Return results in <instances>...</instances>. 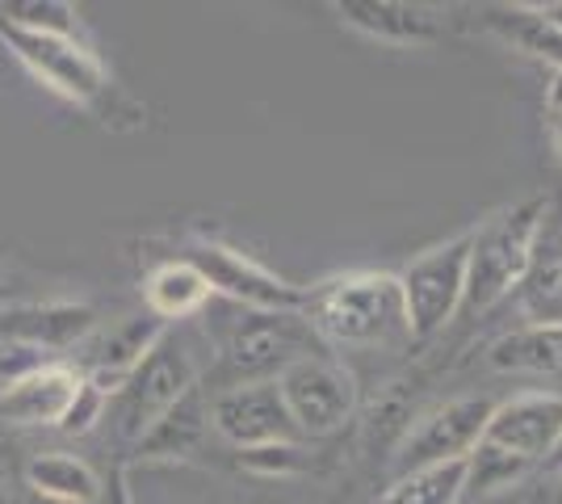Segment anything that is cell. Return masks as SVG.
<instances>
[{
    "label": "cell",
    "mask_w": 562,
    "mask_h": 504,
    "mask_svg": "<svg viewBox=\"0 0 562 504\" xmlns=\"http://www.w3.org/2000/svg\"><path fill=\"white\" fill-rule=\"evenodd\" d=\"M303 320L319 345L340 349H395L412 340L398 273L386 269H345L315 282L303 290Z\"/></svg>",
    "instance_id": "6da1fadb"
},
{
    "label": "cell",
    "mask_w": 562,
    "mask_h": 504,
    "mask_svg": "<svg viewBox=\"0 0 562 504\" xmlns=\"http://www.w3.org/2000/svg\"><path fill=\"white\" fill-rule=\"evenodd\" d=\"M550 211V198H520L513 206H499L492 219L470 227V253H467V287H462V315L479 320L504 299H513L533 244H538L541 219Z\"/></svg>",
    "instance_id": "7a4b0ae2"
},
{
    "label": "cell",
    "mask_w": 562,
    "mask_h": 504,
    "mask_svg": "<svg viewBox=\"0 0 562 504\" xmlns=\"http://www.w3.org/2000/svg\"><path fill=\"white\" fill-rule=\"evenodd\" d=\"M0 47L9 51L38 85H47L50 93L68 97L85 110L105 114V105L114 101V76L105 72V64L97 59V51L85 38L34 34V30H18L0 18Z\"/></svg>",
    "instance_id": "3957f363"
},
{
    "label": "cell",
    "mask_w": 562,
    "mask_h": 504,
    "mask_svg": "<svg viewBox=\"0 0 562 504\" xmlns=\"http://www.w3.org/2000/svg\"><path fill=\"white\" fill-rule=\"evenodd\" d=\"M324 354L319 336L311 333L303 312H244L218 340V366L227 387L278 379L290 361Z\"/></svg>",
    "instance_id": "277c9868"
},
{
    "label": "cell",
    "mask_w": 562,
    "mask_h": 504,
    "mask_svg": "<svg viewBox=\"0 0 562 504\" xmlns=\"http://www.w3.org/2000/svg\"><path fill=\"white\" fill-rule=\"evenodd\" d=\"M198 387V361L189 354V345L168 328L156 349L131 370V379L117 387L110 408L126 441H139L181 395Z\"/></svg>",
    "instance_id": "5b68a950"
},
{
    "label": "cell",
    "mask_w": 562,
    "mask_h": 504,
    "mask_svg": "<svg viewBox=\"0 0 562 504\" xmlns=\"http://www.w3.org/2000/svg\"><path fill=\"white\" fill-rule=\"evenodd\" d=\"M467 253H470V232H462V236L437 244V248L420 253L416 261L403 265L398 287H403V303H407L412 340L441 333L449 320L462 312Z\"/></svg>",
    "instance_id": "8992f818"
},
{
    "label": "cell",
    "mask_w": 562,
    "mask_h": 504,
    "mask_svg": "<svg viewBox=\"0 0 562 504\" xmlns=\"http://www.w3.org/2000/svg\"><path fill=\"white\" fill-rule=\"evenodd\" d=\"M278 391L281 400H285L290 421L303 433V441L340 433L349 425L352 408H357V383H352V374L340 361H331L328 354L290 361L278 374Z\"/></svg>",
    "instance_id": "52a82bcc"
},
{
    "label": "cell",
    "mask_w": 562,
    "mask_h": 504,
    "mask_svg": "<svg viewBox=\"0 0 562 504\" xmlns=\"http://www.w3.org/2000/svg\"><path fill=\"white\" fill-rule=\"evenodd\" d=\"M181 257L206 278L211 294L218 290L223 299H232L235 307H244V312H303V287L278 278L273 269H265V265L252 261L248 253L232 248V244L198 236Z\"/></svg>",
    "instance_id": "ba28073f"
},
{
    "label": "cell",
    "mask_w": 562,
    "mask_h": 504,
    "mask_svg": "<svg viewBox=\"0 0 562 504\" xmlns=\"http://www.w3.org/2000/svg\"><path fill=\"white\" fill-rule=\"evenodd\" d=\"M492 400L487 395H458L446 400L432 412H424L420 421L407 429L398 446V475H412L424 467H441V462H467L474 446L483 441V429L492 421Z\"/></svg>",
    "instance_id": "9c48e42d"
},
{
    "label": "cell",
    "mask_w": 562,
    "mask_h": 504,
    "mask_svg": "<svg viewBox=\"0 0 562 504\" xmlns=\"http://www.w3.org/2000/svg\"><path fill=\"white\" fill-rule=\"evenodd\" d=\"M211 429L232 441L235 450H257V446H299L303 433L290 421L278 379L260 383L223 387L211 400Z\"/></svg>",
    "instance_id": "30bf717a"
},
{
    "label": "cell",
    "mask_w": 562,
    "mask_h": 504,
    "mask_svg": "<svg viewBox=\"0 0 562 504\" xmlns=\"http://www.w3.org/2000/svg\"><path fill=\"white\" fill-rule=\"evenodd\" d=\"M97 324V307L50 299V303H9L0 307V345L25 349L43 361H64L68 349H80Z\"/></svg>",
    "instance_id": "8fae6325"
},
{
    "label": "cell",
    "mask_w": 562,
    "mask_h": 504,
    "mask_svg": "<svg viewBox=\"0 0 562 504\" xmlns=\"http://www.w3.org/2000/svg\"><path fill=\"white\" fill-rule=\"evenodd\" d=\"M483 446L513 455L525 467H546L562 446V395L554 391H525L492 408L483 429Z\"/></svg>",
    "instance_id": "7c38bea8"
},
{
    "label": "cell",
    "mask_w": 562,
    "mask_h": 504,
    "mask_svg": "<svg viewBox=\"0 0 562 504\" xmlns=\"http://www.w3.org/2000/svg\"><path fill=\"white\" fill-rule=\"evenodd\" d=\"M168 328H172V324L156 320L147 307H143V312L122 315V320H114L110 328L97 324L93 333H89V340L80 345V354H76V358H80L76 370L114 400L117 387L131 379V370L156 349V340H160Z\"/></svg>",
    "instance_id": "4fadbf2b"
},
{
    "label": "cell",
    "mask_w": 562,
    "mask_h": 504,
    "mask_svg": "<svg viewBox=\"0 0 562 504\" xmlns=\"http://www.w3.org/2000/svg\"><path fill=\"white\" fill-rule=\"evenodd\" d=\"M80 370L71 361H47L22 379L0 383V421L22 429H59L80 391Z\"/></svg>",
    "instance_id": "5bb4252c"
},
{
    "label": "cell",
    "mask_w": 562,
    "mask_h": 504,
    "mask_svg": "<svg viewBox=\"0 0 562 504\" xmlns=\"http://www.w3.org/2000/svg\"><path fill=\"white\" fill-rule=\"evenodd\" d=\"M513 299L525 324L562 328V215L554 211V202L541 219L533 257H529V269Z\"/></svg>",
    "instance_id": "9a60e30c"
},
{
    "label": "cell",
    "mask_w": 562,
    "mask_h": 504,
    "mask_svg": "<svg viewBox=\"0 0 562 504\" xmlns=\"http://www.w3.org/2000/svg\"><path fill=\"white\" fill-rule=\"evenodd\" d=\"M336 13L349 30L386 47H428L441 38L437 13L407 0H336Z\"/></svg>",
    "instance_id": "2e32d148"
},
{
    "label": "cell",
    "mask_w": 562,
    "mask_h": 504,
    "mask_svg": "<svg viewBox=\"0 0 562 504\" xmlns=\"http://www.w3.org/2000/svg\"><path fill=\"white\" fill-rule=\"evenodd\" d=\"M206 429H211V400L202 395V387H193L189 395H181V400L135 441V455H139L143 462H181V458L198 455Z\"/></svg>",
    "instance_id": "e0dca14e"
},
{
    "label": "cell",
    "mask_w": 562,
    "mask_h": 504,
    "mask_svg": "<svg viewBox=\"0 0 562 504\" xmlns=\"http://www.w3.org/2000/svg\"><path fill=\"white\" fill-rule=\"evenodd\" d=\"M143 303H147V312L156 315V320L177 324V320H189V315H198L211 303V287H206V278L186 257H168V261H160L147 273Z\"/></svg>",
    "instance_id": "ac0fdd59"
},
{
    "label": "cell",
    "mask_w": 562,
    "mask_h": 504,
    "mask_svg": "<svg viewBox=\"0 0 562 504\" xmlns=\"http://www.w3.org/2000/svg\"><path fill=\"white\" fill-rule=\"evenodd\" d=\"M101 488H105V480L97 475L93 467L85 458L64 455V450L30 458V467H25V492L47 496V501L101 504Z\"/></svg>",
    "instance_id": "d6986e66"
},
{
    "label": "cell",
    "mask_w": 562,
    "mask_h": 504,
    "mask_svg": "<svg viewBox=\"0 0 562 504\" xmlns=\"http://www.w3.org/2000/svg\"><path fill=\"white\" fill-rule=\"evenodd\" d=\"M487 30L520 55L546 59L550 72L562 68V30L550 18H541L538 4H495L487 9Z\"/></svg>",
    "instance_id": "ffe728a7"
},
{
    "label": "cell",
    "mask_w": 562,
    "mask_h": 504,
    "mask_svg": "<svg viewBox=\"0 0 562 504\" xmlns=\"http://www.w3.org/2000/svg\"><path fill=\"white\" fill-rule=\"evenodd\" d=\"M492 366L499 374H559L562 370V328L520 324L492 345Z\"/></svg>",
    "instance_id": "44dd1931"
},
{
    "label": "cell",
    "mask_w": 562,
    "mask_h": 504,
    "mask_svg": "<svg viewBox=\"0 0 562 504\" xmlns=\"http://www.w3.org/2000/svg\"><path fill=\"white\" fill-rule=\"evenodd\" d=\"M462 496H467V462H441L398 475L378 504H462Z\"/></svg>",
    "instance_id": "7402d4cb"
},
{
    "label": "cell",
    "mask_w": 562,
    "mask_h": 504,
    "mask_svg": "<svg viewBox=\"0 0 562 504\" xmlns=\"http://www.w3.org/2000/svg\"><path fill=\"white\" fill-rule=\"evenodd\" d=\"M533 475V467H525V462H516L513 455H504V450H495V446H474V455L467 458V496L474 501H492L499 492H513L520 483ZM462 496V501H467Z\"/></svg>",
    "instance_id": "603a6c76"
},
{
    "label": "cell",
    "mask_w": 562,
    "mask_h": 504,
    "mask_svg": "<svg viewBox=\"0 0 562 504\" xmlns=\"http://www.w3.org/2000/svg\"><path fill=\"white\" fill-rule=\"evenodd\" d=\"M0 18L34 34H64L80 38V9L64 0H0Z\"/></svg>",
    "instance_id": "cb8c5ba5"
},
{
    "label": "cell",
    "mask_w": 562,
    "mask_h": 504,
    "mask_svg": "<svg viewBox=\"0 0 562 504\" xmlns=\"http://www.w3.org/2000/svg\"><path fill=\"white\" fill-rule=\"evenodd\" d=\"M105 412H110V395L93 387L89 379H80V391H76V400H71L68 416L59 421V433H68V437H85V433H93L101 421H105Z\"/></svg>",
    "instance_id": "d4e9b609"
},
{
    "label": "cell",
    "mask_w": 562,
    "mask_h": 504,
    "mask_svg": "<svg viewBox=\"0 0 562 504\" xmlns=\"http://www.w3.org/2000/svg\"><path fill=\"white\" fill-rule=\"evenodd\" d=\"M306 462L303 441L299 446H257V450H239V467L257 471V475H290Z\"/></svg>",
    "instance_id": "484cf974"
},
{
    "label": "cell",
    "mask_w": 562,
    "mask_h": 504,
    "mask_svg": "<svg viewBox=\"0 0 562 504\" xmlns=\"http://www.w3.org/2000/svg\"><path fill=\"white\" fill-rule=\"evenodd\" d=\"M546 122H550V139L559 147V160H562V68L550 72V85H546Z\"/></svg>",
    "instance_id": "4316f807"
},
{
    "label": "cell",
    "mask_w": 562,
    "mask_h": 504,
    "mask_svg": "<svg viewBox=\"0 0 562 504\" xmlns=\"http://www.w3.org/2000/svg\"><path fill=\"white\" fill-rule=\"evenodd\" d=\"M525 504H562V475H541L525 483Z\"/></svg>",
    "instance_id": "83f0119b"
},
{
    "label": "cell",
    "mask_w": 562,
    "mask_h": 504,
    "mask_svg": "<svg viewBox=\"0 0 562 504\" xmlns=\"http://www.w3.org/2000/svg\"><path fill=\"white\" fill-rule=\"evenodd\" d=\"M101 504H135L131 488H126V471H122V467L110 471V480H105V488H101Z\"/></svg>",
    "instance_id": "f1b7e54d"
},
{
    "label": "cell",
    "mask_w": 562,
    "mask_h": 504,
    "mask_svg": "<svg viewBox=\"0 0 562 504\" xmlns=\"http://www.w3.org/2000/svg\"><path fill=\"white\" fill-rule=\"evenodd\" d=\"M538 13L541 18H550V22L562 30V0H554V4H538Z\"/></svg>",
    "instance_id": "f546056e"
},
{
    "label": "cell",
    "mask_w": 562,
    "mask_h": 504,
    "mask_svg": "<svg viewBox=\"0 0 562 504\" xmlns=\"http://www.w3.org/2000/svg\"><path fill=\"white\" fill-rule=\"evenodd\" d=\"M13 504H64V501H47V496H34V492H22V501Z\"/></svg>",
    "instance_id": "4dcf8cb0"
},
{
    "label": "cell",
    "mask_w": 562,
    "mask_h": 504,
    "mask_svg": "<svg viewBox=\"0 0 562 504\" xmlns=\"http://www.w3.org/2000/svg\"><path fill=\"white\" fill-rule=\"evenodd\" d=\"M546 471H550V475H562V446H559V450H554V458L546 462Z\"/></svg>",
    "instance_id": "1f68e13d"
},
{
    "label": "cell",
    "mask_w": 562,
    "mask_h": 504,
    "mask_svg": "<svg viewBox=\"0 0 562 504\" xmlns=\"http://www.w3.org/2000/svg\"><path fill=\"white\" fill-rule=\"evenodd\" d=\"M0 504H13V496H9V483L0 480Z\"/></svg>",
    "instance_id": "d6a6232c"
},
{
    "label": "cell",
    "mask_w": 562,
    "mask_h": 504,
    "mask_svg": "<svg viewBox=\"0 0 562 504\" xmlns=\"http://www.w3.org/2000/svg\"><path fill=\"white\" fill-rule=\"evenodd\" d=\"M4 294H9V287H4V278H0V307H4Z\"/></svg>",
    "instance_id": "836d02e7"
}]
</instances>
